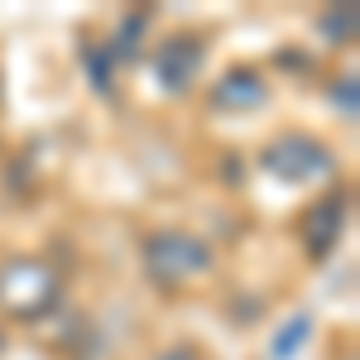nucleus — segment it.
I'll use <instances>...</instances> for the list:
<instances>
[{"mask_svg": "<svg viewBox=\"0 0 360 360\" xmlns=\"http://www.w3.org/2000/svg\"><path fill=\"white\" fill-rule=\"evenodd\" d=\"M336 101L346 106V115H356V82L346 77V86H336Z\"/></svg>", "mask_w": 360, "mask_h": 360, "instance_id": "6e6552de", "label": "nucleus"}, {"mask_svg": "<svg viewBox=\"0 0 360 360\" xmlns=\"http://www.w3.org/2000/svg\"><path fill=\"white\" fill-rule=\"evenodd\" d=\"M341 221H346V202H341V197L317 202V207L307 212V221H303L307 250H312V255H327V250H332V240L341 236Z\"/></svg>", "mask_w": 360, "mask_h": 360, "instance_id": "20e7f679", "label": "nucleus"}, {"mask_svg": "<svg viewBox=\"0 0 360 360\" xmlns=\"http://www.w3.org/2000/svg\"><path fill=\"white\" fill-rule=\"evenodd\" d=\"M144 259H149V269L173 283V278H193L202 274L207 264H212V250L193 240V236H178V231H164V236H154L149 245H144Z\"/></svg>", "mask_w": 360, "mask_h": 360, "instance_id": "f257e3e1", "label": "nucleus"}, {"mask_svg": "<svg viewBox=\"0 0 360 360\" xmlns=\"http://www.w3.org/2000/svg\"><path fill=\"white\" fill-rule=\"evenodd\" d=\"M154 68H159L168 91H183L197 77V68H202V49H197L193 39H168L164 49H159V58H154Z\"/></svg>", "mask_w": 360, "mask_h": 360, "instance_id": "7ed1b4c3", "label": "nucleus"}, {"mask_svg": "<svg viewBox=\"0 0 360 360\" xmlns=\"http://www.w3.org/2000/svg\"><path fill=\"white\" fill-rule=\"evenodd\" d=\"M298 336H307V317H298V322H293V327H288V332L274 341V356L288 360V356H293V341H298Z\"/></svg>", "mask_w": 360, "mask_h": 360, "instance_id": "423d86ee", "label": "nucleus"}, {"mask_svg": "<svg viewBox=\"0 0 360 360\" xmlns=\"http://www.w3.org/2000/svg\"><path fill=\"white\" fill-rule=\"evenodd\" d=\"M264 164L274 168L278 178H293V183H298V178H317V173H327V168H332V154H327L317 139L283 135L274 149L264 154Z\"/></svg>", "mask_w": 360, "mask_h": 360, "instance_id": "f03ea898", "label": "nucleus"}, {"mask_svg": "<svg viewBox=\"0 0 360 360\" xmlns=\"http://www.w3.org/2000/svg\"><path fill=\"white\" fill-rule=\"evenodd\" d=\"M221 101L226 106H255V101H264V82H255L250 72H236V77L221 86Z\"/></svg>", "mask_w": 360, "mask_h": 360, "instance_id": "39448f33", "label": "nucleus"}, {"mask_svg": "<svg viewBox=\"0 0 360 360\" xmlns=\"http://www.w3.org/2000/svg\"><path fill=\"white\" fill-rule=\"evenodd\" d=\"M86 63H91V77H96V91H106V86H111V77H106V58H101V53H86Z\"/></svg>", "mask_w": 360, "mask_h": 360, "instance_id": "0eeeda50", "label": "nucleus"}]
</instances>
